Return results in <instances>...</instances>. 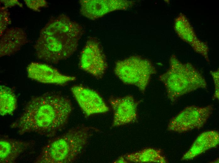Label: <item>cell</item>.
I'll return each mask as SVG.
<instances>
[{
    "instance_id": "1",
    "label": "cell",
    "mask_w": 219,
    "mask_h": 163,
    "mask_svg": "<svg viewBox=\"0 0 219 163\" xmlns=\"http://www.w3.org/2000/svg\"><path fill=\"white\" fill-rule=\"evenodd\" d=\"M73 109L67 97L59 92H47L32 97L10 127L21 135L35 133L53 137L64 129Z\"/></svg>"
},
{
    "instance_id": "2",
    "label": "cell",
    "mask_w": 219,
    "mask_h": 163,
    "mask_svg": "<svg viewBox=\"0 0 219 163\" xmlns=\"http://www.w3.org/2000/svg\"><path fill=\"white\" fill-rule=\"evenodd\" d=\"M84 33L82 25L66 14L51 17L34 45L37 58L54 64L68 58L76 51Z\"/></svg>"
},
{
    "instance_id": "3",
    "label": "cell",
    "mask_w": 219,
    "mask_h": 163,
    "mask_svg": "<svg viewBox=\"0 0 219 163\" xmlns=\"http://www.w3.org/2000/svg\"><path fill=\"white\" fill-rule=\"evenodd\" d=\"M99 130L91 126L80 125L53 138L42 148L35 163H71L82 153L90 138Z\"/></svg>"
},
{
    "instance_id": "4",
    "label": "cell",
    "mask_w": 219,
    "mask_h": 163,
    "mask_svg": "<svg viewBox=\"0 0 219 163\" xmlns=\"http://www.w3.org/2000/svg\"><path fill=\"white\" fill-rule=\"evenodd\" d=\"M169 64L168 69L158 79L164 84L167 97L172 103L198 89L207 88L205 78L192 64L182 62L174 55L171 57Z\"/></svg>"
},
{
    "instance_id": "5",
    "label": "cell",
    "mask_w": 219,
    "mask_h": 163,
    "mask_svg": "<svg viewBox=\"0 0 219 163\" xmlns=\"http://www.w3.org/2000/svg\"><path fill=\"white\" fill-rule=\"evenodd\" d=\"M114 72L123 83L136 86L143 94L156 71L149 60L133 55L117 61Z\"/></svg>"
},
{
    "instance_id": "6",
    "label": "cell",
    "mask_w": 219,
    "mask_h": 163,
    "mask_svg": "<svg viewBox=\"0 0 219 163\" xmlns=\"http://www.w3.org/2000/svg\"><path fill=\"white\" fill-rule=\"evenodd\" d=\"M212 105L187 106L169 120L167 129L178 133H186L202 128L212 115Z\"/></svg>"
},
{
    "instance_id": "7",
    "label": "cell",
    "mask_w": 219,
    "mask_h": 163,
    "mask_svg": "<svg viewBox=\"0 0 219 163\" xmlns=\"http://www.w3.org/2000/svg\"><path fill=\"white\" fill-rule=\"evenodd\" d=\"M79 67L97 79H102L108 65L102 46L95 37H89L82 49L79 58Z\"/></svg>"
},
{
    "instance_id": "8",
    "label": "cell",
    "mask_w": 219,
    "mask_h": 163,
    "mask_svg": "<svg viewBox=\"0 0 219 163\" xmlns=\"http://www.w3.org/2000/svg\"><path fill=\"white\" fill-rule=\"evenodd\" d=\"M141 100L133 96H110L108 99L113 112L112 127H117L134 123L138 118V108Z\"/></svg>"
},
{
    "instance_id": "9",
    "label": "cell",
    "mask_w": 219,
    "mask_h": 163,
    "mask_svg": "<svg viewBox=\"0 0 219 163\" xmlns=\"http://www.w3.org/2000/svg\"><path fill=\"white\" fill-rule=\"evenodd\" d=\"M70 90L82 111L87 116L104 113L110 110L104 100L95 90L81 84L72 86Z\"/></svg>"
},
{
    "instance_id": "10",
    "label": "cell",
    "mask_w": 219,
    "mask_h": 163,
    "mask_svg": "<svg viewBox=\"0 0 219 163\" xmlns=\"http://www.w3.org/2000/svg\"><path fill=\"white\" fill-rule=\"evenodd\" d=\"M27 76L32 80L45 84L64 86L75 81L76 76L65 74L48 64L32 62L26 68Z\"/></svg>"
},
{
    "instance_id": "11",
    "label": "cell",
    "mask_w": 219,
    "mask_h": 163,
    "mask_svg": "<svg viewBox=\"0 0 219 163\" xmlns=\"http://www.w3.org/2000/svg\"><path fill=\"white\" fill-rule=\"evenodd\" d=\"M79 2L80 13L92 20L111 12L125 9L133 4L132 1L121 0H80Z\"/></svg>"
},
{
    "instance_id": "12",
    "label": "cell",
    "mask_w": 219,
    "mask_h": 163,
    "mask_svg": "<svg viewBox=\"0 0 219 163\" xmlns=\"http://www.w3.org/2000/svg\"><path fill=\"white\" fill-rule=\"evenodd\" d=\"M175 29L179 37L192 47L194 50L203 56L206 61H210L209 48L205 42L197 38L194 31L186 17L180 14L176 18Z\"/></svg>"
},
{
    "instance_id": "13",
    "label": "cell",
    "mask_w": 219,
    "mask_h": 163,
    "mask_svg": "<svg viewBox=\"0 0 219 163\" xmlns=\"http://www.w3.org/2000/svg\"><path fill=\"white\" fill-rule=\"evenodd\" d=\"M29 42L23 29L16 27L8 28L0 36V57L15 54Z\"/></svg>"
},
{
    "instance_id": "14",
    "label": "cell",
    "mask_w": 219,
    "mask_h": 163,
    "mask_svg": "<svg viewBox=\"0 0 219 163\" xmlns=\"http://www.w3.org/2000/svg\"><path fill=\"white\" fill-rule=\"evenodd\" d=\"M35 145L33 140H21L2 135L0 139V163L16 162L21 154Z\"/></svg>"
},
{
    "instance_id": "15",
    "label": "cell",
    "mask_w": 219,
    "mask_h": 163,
    "mask_svg": "<svg viewBox=\"0 0 219 163\" xmlns=\"http://www.w3.org/2000/svg\"><path fill=\"white\" fill-rule=\"evenodd\" d=\"M219 144V133L217 130L204 131L197 137L188 150L183 155L182 160H191L205 152L217 147Z\"/></svg>"
},
{
    "instance_id": "16",
    "label": "cell",
    "mask_w": 219,
    "mask_h": 163,
    "mask_svg": "<svg viewBox=\"0 0 219 163\" xmlns=\"http://www.w3.org/2000/svg\"><path fill=\"white\" fill-rule=\"evenodd\" d=\"M128 162L135 163H167L169 161L162 150L147 147L122 155Z\"/></svg>"
},
{
    "instance_id": "17",
    "label": "cell",
    "mask_w": 219,
    "mask_h": 163,
    "mask_svg": "<svg viewBox=\"0 0 219 163\" xmlns=\"http://www.w3.org/2000/svg\"><path fill=\"white\" fill-rule=\"evenodd\" d=\"M17 107V99L14 91L4 85L0 88V114L4 116L12 115Z\"/></svg>"
},
{
    "instance_id": "18",
    "label": "cell",
    "mask_w": 219,
    "mask_h": 163,
    "mask_svg": "<svg viewBox=\"0 0 219 163\" xmlns=\"http://www.w3.org/2000/svg\"><path fill=\"white\" fill-rule=\"evenodd\" d=\"M0 36H1L11 24L10 13L8 8L4 6L0 8Z\"/></svg>"
},
{
    "instance_id": "19",
    "label": "cell",
    "mask_w": 219,
    "mask_h": 163,
    "mask_svg": "<svg viewBox=\"0 0 219 163\" xmlns=\"http://www.w3.org/2000/svg\"><path fill=\"white\" fill-rule=\"evenodd\" d=\"M24 2L29 8L36 12H39L41 8L48 6V2L44 0H25Z\"/></svg>"
},
{
    "instance_id": "20",
    "label": "cell",
    "mask_w": 219,
    "mask_h": 163,
    "mask_svg": "<svg viewBox=\"0 0 219 163\" xmlns=\"http://www.w3.org/2000/svg\"><path fill=\"white\" fill-rule=\"evenodd\" d=\"M210 73L213 78L215 87L212 99L218 100L219 97V70L218 69L216 71H211Z\"/></svg>"
},
{
    "instance_id": "21",
    "label": "cell",
    "mask_w": 219,
    "mask_h": 163,
    "mask_svg": "<svg viewBox=\"0 0 219 163\" xmlns=\"http://www.w3.org/2000/svg\"><path fill=\"white\" fill-rule=\"evenodd\" d=\"M0 2L3 5V6L8 8L16 6L22 8L23 5L18 0H0Z\"/></svg>"
},
{
    "instance_id": "22",
    "label": "cell",
    "mask_w": 219,
    "mask_h": 163,
    "mask_svg": "<svg viewBox=\"0 0 219 163\" xmlns=\"http://www.w3.org/2000/svg\"><path fill=\"white\" fill-rule=\"evenodd\" d=\"M113 163H128V162L125 159L122 155H121L115 160L113 161Z\"/></svg>"
}]
</instances>
